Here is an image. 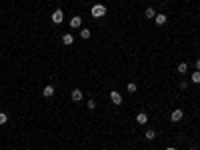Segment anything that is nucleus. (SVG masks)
Masks as SVG:
<instances>
[{"label":"nucleus","instance_id":"f257e3e1","mask_svg":"<svg viewBox=\"0 0 200 150\" xmlns=\"http://www.w3.org/2000/svg\"><path fill=\"white\" fill-rule=\"evenodd\" d=\"M104 14H106V6H104V4H94L92 6V16L94 18H102Z\"/></svg>","mask_w":200,"mask_h":150},{"label":"nucleus","instance_id":"f03ea898","mask_svg":"<svg viewBox=\"0 0 200 150\" xmlns=\"http://www.w3.org/2000/svg\"><path fill=\"white\" fill-rule=\"evenodd\" d=\"M62 20H64V14H62V10H54V12H52V22H54V24H60Z\"/></svg>","mask_w":200,"mask_h":150},{"label":"nucleus","instance_id":"7ed1b4c3","mask_svg":"<svg viewBox=\"0 0 200 150\" xmlns=\"http://www.w3.org/2000/svg\"><path fill=\"white\" fill-rule=\"evenodd\" d=\"M170 118H172V122H180V120L184 118V112L180 110V108H176V110H174L172 114H170Z\"/></svg>","mask_w":200,"mask_h":150},{"label":"nucleus","instance_id":"20e7f679","mask_svg":"<svg viewBox=\"0 0 200 150\" xmlns=\"http://www.w3.org/2000/svg\"><path fill=\"white\" fill-rule=\"evenodd\" d=\"M110 100H112V102H114L116 106H118V104H122V96H120V92L112 90V92H110Z\"/></svg>","mask_w":200,"mask_h":150},{"label":"nucleus","instance_id":"39448f33","mask_svg":"<svg viewBox=\"0 0 200 150\" xmlns=\"http://www.w3.org/2000/svg\"><path fill=\"white\" fill-rule=\"evenodd\" d=\"M154 20H156V24H158V26H162V24H166V14H156V16H154Z\"/></svg>","mask_w":200,"mask_h":150},{"label":"nucleus","instance_id":"423d86ee","mask_svg":"<svg viewBox=\"0 0 200 150\" xmlns=\"http://www.w3.org/2000/svg\"><path fill=\"white\" fill-rule=\"evenodd\" d=\"M72 100L74 102H80V100H82V90H80V88H74L72 90Z\"/></svg>","mask_w":200,"mask_h":150},{"label":"nucleus","instance_id":"0eeeda50","mask_svg":"<svg viewBox=\"0 0 200 150\" xmlns=\"http://www.w3.org/2000/svg\"><path fill=\"white\" fill-rule=\"evenodd\" d=\"M42 96H46V98H52V96H54V88H52V86H46V88L42 90Z\"/></svg>","mask_w":200,"mask_h":150},{"label":"nucleus","instance_id":"6e6552de","mask_svg":"<svg viewBox=\"0 0 200 150\" xmlns=\"http://www.w3.org/2000/svg\"><path fill=\"white\" fill-rule=\"evenodd\" d=\"M136 122H138V124H146V122H148V114H144V112H140L138 116H136Z\"/></svg>","mask_w":200,"mask_h":150},{"label":"nucleus","instance_id":"1a4fd4ad","mask_svg":"<svg viewBox=\"0 0 200 150\" xmlns=\"http://www.w3.org/2000/svg\"><path fill=\"white\" fill-rule=\"evenodd\" d=\"M80 24H82V20H80V16H74V18L70 20V26H72V28H80Z\"/></svg>","mask_w":200,"mask_h":150},{"label":"nucleus","instance_id":"9d476101","mask_svg":"<svg viewBox=\"0 0 200 150\" xmlns=\"http://www.w3.org/2000/svg\"><path fill=\"white\" fill-rule=\"evenodd\" d=\"M80 38L88 40V38H90V30H88V28H82V30H80Z\"/></svg>","mask_w":200,"mask_h":150},{"label":"nucleus","instance_id":"9b49d317","mask_svg":"<svg viewBox=\"0 0 200 150\" xmlns=\"http://www.w3.org/2000/svg\"><path fill=\"white\" fill-rule=\"evenodd\" d=\"M62 42H64V44H68V46H70V44H72V42H74L72 34H64V36H62Z\"/></svg>","mask_w":200,"mask_h":150},{"label":"nucleus","instance_id":"f8f14e48","mask_svg":"<svg viewBox=\"0 0 200 150\" xmlns=\"http://www.w3.org/2000/svg\"><path fill=\"white\" fill-rule=\"evenodd\" d=\"M176 70H178V74H186V70H188L186 62H180V64H178V68H176Z\"/></svg>","mask_w":200,"mask_h":150},{"label":"nucleus","instance_id":"ddd939ff","mask_svg":"<svg viewBox=\"0 0 200 150\" xmlns=\"http://www.w3.org/2000/svg\"><path fill=\"white\" fill-rule=\"evenodd\" d=\"M144 16H146V18H154V16H156V10H154V8H146V10H144Z\"/></svg>","mask_w":200,"mask_h":150},{"label":"nucleus","instance_id":"4468645a","mask_svg":"<svg viewBox=\"0 0 200 150\" xmlns=\"http://www.w3.org/2000/svg\"><path fill=\"white\" fill-rule=\"evenodd\" d=\"M190 80H192L194 84H200V70H196V72H194L192 76H190Z\"/></svg>","mask_w":200,"mask_h":150},{"label":"nucleus","instance_id":"2eb2a0df","mask_svg":"<svg viewBox=\"0 0 200 150\" xmlns=\"http://www.w3.org/2000/svg\"><path fill=\"white\" fill-rule=\"evenodd\" d=\"M154 138H156V132L148 128V130H146V140H154Z\"/></svg>","mask_w":200,"mask_h":150},{"label":"nucleus","instance_id":"dca6fc26","mask_svg":"<svg viewBox=\"0 0 200 150\" xmlns=\"http://www.w3.org/2000/svg\"><path fill=\"white\" fill-rule=\"evenodd\" d=\"M126 88H128V92H130V94H134V92L138 90V88H136V84H134V82H130V84H128Z\"/></svg>","mask_w":200,"mask_h":150},{"label":"nucleus","instance_id":"f3484780","mask_svg":"<svg viewBox=\"0 0 200 150\" xmlns=\"http://www.w3.org/2000/svg\"><path fill=\"white\" fill-rule=\"evenodd\" d=\"M6 122H8V116L4 112H0V124H6Z\"/></svg>","mask_w":200,"mask_h":150},{"label":"nucleus","instance_id":"a211bd4d","mask_svg":"<svg viewBox=\"0 0 200 150\" xmlns=\"http://www.w3.org/2000/svg\"><path fill=\"white\" fill-rule=\"evenodd\" d=\"M88 110H94V108H96V102H94V100H88Z\"/></svg>","mask_w":200,"mask_h":150},{"label":"nucleus","instance_id":"6ab92c4d","mask_svg":"<svg viewBox=\"0 0 200 150\" xmlns=\"http://www.w3.org/2000/svg\"><path fill=\"white\" fill-rule=\"evenodd\" d=\"M188 88V82L186 80H180V90H186Z\"/></svg>","mask_w":200,"mask_h":150},{"label":"nucleus","instance_id":"aec40b11","mask_svg":"<svg viewBox=\"0 0 200 150\" xmlns=\"http://www.w3.org/2000/svg\"><path fill=\"white\" fill-rule=\"evenodd\" d=\"M196 70H200V58L196 60Z\"/></svg>","mask_w":200,"mask_h":150},{"label":"nucleus","instance_id":"412c9836","mask_svg":"<svg viewBox=\"0 0 200 150\" xmlns=\"http://www.w3.org/2000/svg\"><path fill=\"white\" fill-rule=\"evenodd\" d=\"M166 150H176V148H172V146H170V148H166Z\"/></svg>","mask_w":200,"mask_h":150},{"label":"nucleus","instance_id":"4be33fe9","mask_svg":"<svg viewBox=\"0 0 200 150\" xmlns=\"http://www.w3.org/2000/svg\"><path fill=\"white\" fill-rule=\"evenodd\" d=\"M190 150H194V148H190Z\"/></svg>","mask_w":200,"mask_h":150}]
</instances>
